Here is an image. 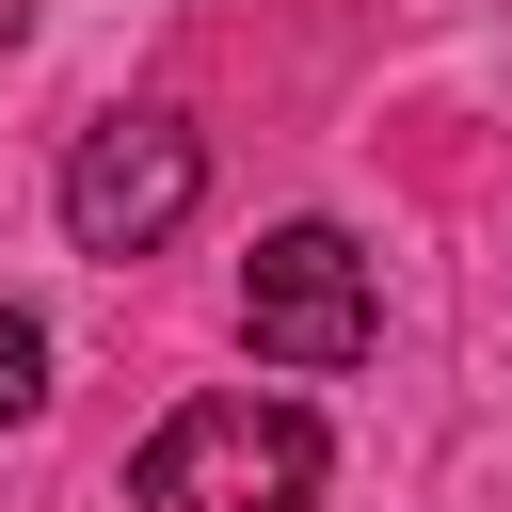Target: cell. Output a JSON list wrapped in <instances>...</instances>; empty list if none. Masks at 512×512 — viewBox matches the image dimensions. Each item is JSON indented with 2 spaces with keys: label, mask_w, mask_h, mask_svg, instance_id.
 Listing matches in <instances>:
<instances>
[{
  "label": "cell",
  "mask_w": 512,
  "mask_h": 512,
  "mask_svg": "<svg viewBox=\"0 0 512 512\" xmlns=\"http://www.w3.org/2000/svg\"><path fill=\"white\" fill-rule=\"evenodd\" d=\"M208 208V128L192 112H96L64 144V240L80 256H160Z\"/></svg>",
  "instance_id": "cell-2"
},
{
  "label": "cell",
  "mask_w": 512,
  "mask_h": 512,
  "mask_svg": "<svg viewBox=\"0 0 512 512\" xmlns=\"http://www.w3.org/2000/svg\"><path fill=\"white\" fill-rule=\"evenodd\" d=\"M240 336H256L272 368H304V384L368 368L384 304H368V256H352V224H272V240L240 256Z\"/></svg>",
  "instance_id": "cell-3"
},
{
  "label": "cell",
  "mask_w": 512,
  "mask_h": 512,
  "mask_svg": "<svg viewBox=\"0 0 512 512\" xmlns=\"http://www.w3.org/2000/svg\"><path fill=\"white\" fill-rule=\"evenodd\" d=\"M32 400H48V320L0 304V416H32Z\"/></svg>",
  "instance_id": "cell-4"
},
{
  "label": "cell",
  "mask_w": 512,
  "mask_h": 512,
  "mask_svg": "<svg viewBox=\"0 0 512 512\" xmlns=\"http://www.w3.org/2000/svg\"><path fill=\"white\" fill-rule=\"evenodd\" d=\"M144 512H320V416L304 400H176L128 448Z\"/></svg>",
  "instance_id": "cell-1"
}]
</instances>
